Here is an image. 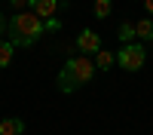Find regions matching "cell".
<instances>
[{
	"label": "cell",
	"mask_w": 153,
	"mask_h": 135,
	"mask_svg": "<svg viewBox=\"0 0 153 135\" xmlns=\"http://www.w3.org/2000/svg\"><path fill=\"white\" fill-rule=\"evenodd\" d=\"M6 31H9V43L12 46H34L40 40V34L46 31V22L40 16H34V12H16L9 19Z\"/></svg>",
	"instance_id": "cell-1"
},
{
	"label": "cell",
	"mask_w": 153,
	"mask_h": 135,
	"mask_svg": "<svg viewBox=\"0 0 153 135\" xmlns=\"http://www.w3.org/2000/svg\"><path fill=\"white\" fill-rule=\"evenodd\" d=\"M92 77H95V61L80 52V58H68L65 68L58 71V89L61 92H74L80 86L92 83Z\"/></svg>",
	"instance_id": "cell-2"
},
{
	"label": "cell",
	"mask_w": 153,
	"mask_h": 135,
	"mask_svg": "<svg viewBox=\"0 0 153 135\" xmlns=\"http://www.w3.org/2000/svg\"><path fill=\"white\" fill-rule=\"evenodd\" d=\"M144 58H147V52L141 43H126L117 52V65L123 71H138V68H144Z\"/></svg>",
	"instance_id": "cell-3"
},
{
	"label": "cell",
	"mask_w": 153,
	"mask_h": 135,
	"mask_svg": "<svg viewBox=\"0 0 153 135\" xmlns=\"http://www.w3.org/2000/svg\"><path fill=\"white\" fill-rule=\"evenodd\" d=\"M76 46H80L83 55H98L101 52V37L86 28V31H80V37H76Z\"/></svg>",
	"instance_id": "cell-4"
},
{
	"label": "cell",
	"mask_w": 153,
	"mask_h": 135,
	"mask_svg": "<svg viewBox=\"0 0 153 135\" xmlns=\"http://www.w3.org/2000/svg\"><path fill=\"white\" fill-rule=\"evenodd\" d=\"M28 6H31L34 16H40V19H55L58 0H28Z\"/></svg>",
	"instance_id": "cell-5"
},
{
	"label": "cell",
	"mask_w": 153,
	"mask_h": 135,
	"mask_svg": "<svg viewBox=\"0 0 153 135\" xmlns=\"http://www.w3.org/2000/svg\"><path fill=\"white\" fill-rule=\"evenodd\" d=\"M25 132V123L19 117H9V120H0V135H22Z\"/></svg>",
	"instance_id": "cell-6"
},
{
	"label": "cell",
	"mask_w": 153,
	"mask_h": 135,
	"mask_svg": "<svg viewBox=\"0 0 153 135\" xmlns=\"http://www.w3.org/2000/svg\"><path fill=\"white\" fill-rule=\"evenodd\" d=\"M135 34L141 37V40H153V19H141V22H135Z\"/></svg>",
	"instance_id": "cell-7"
},
{
	"label": "cell",
	"mask_w": 153,
	"mask_h": 135,
	"mask_svg": "<svg viewBox=\"0 0 153 135\" xmlns=\"http://www.w3.org/2000/svg\"><path fill=\"white\" fill-rule=\"evenodd\" d=\"M117 37L123 40V46H126V43H132L135 37H138V34H135V22H123V25H120V31H117Z\"/></svg>",
	"instance_id": "cell-8"
},
{
	"label": "cell",
	"mask_w": 153,
	"mask_h": 135,
	"mask_svg": "<svg viewBox=\"0 0 153 135\" xmlns=\"http://www.w3.org/2000/svg\"><path fill=\"white\" fill-rule=\"evenodd\" d=\"M110 65H117V55H113V52H107V49H101V52L95 55V68H101V71H107Z\"/></svg>",
	"instance_id": "cell-9"
},
{
	"label": "cell",
	"mask_w": 153,
	"mask_h": 135,
	"mask_svg": "<svg viewBox=\"0 0 153 135\" xmlns=\"http://www.w3.org/2000/svg\"><path fill=\"white\" fill-rule=\"evenodd\" d=\"M12 52H16V46H12L9 40H0V68H9Z\"/></svg>",
	"instance_id": "cell-10"
},
{
	"label": "cell",
	"mask_w": 153,
	"mask_h": 135,
	"mask_svg": "<svg viewBox=\"0 0 153 135\" xmlns=\"http://www.w3.org/2000/svg\"><path fill=\"white\" fill-rule=\"evenodd\" d=\"M110 0H95V19H107L110 16Z\"/></svg>",
	"instance_id": "cell-11"
},
{
	"label": "cell",
	"mask_w": 153,
	"mask_h": 135,
	"mask_svg": "<svg viewBox=\"0 0 153 135\" xmlns=\"http://www.w3.org/2000/svg\"><path fill=\"white\" fill-rule=\"evenodd\" d=\"M58 28H61L58 19H46V31H58Z\"/></svg>",
	"instance_id": "cell-12"
},
{
	"label": "cell",
	"mask_w": 153,
	"mask_h": 135,
	"mask_svg": "<svg viewBox=\"0 0 153 135\" xmlns=\"http://www.w3.org/2000/svg\"><path fill=\"white\" fill-rule=\"evenodd\" d=\"M6 31V19H3V12H0V34Z\"/></svg>",
	"instance_id": "cell-13"
},
{
	"label": "cell",
	"mask_w": 153,
	"mask_h": 135,
	"mask_svg": "<svg viewBox=\"0 0 153 135\" xmlns=\"http://www.w3.org/2000/svg\"><path fill=\"white\" fill-rule=\"evenodd\" d=\"M144 6H147V12L153 16V0H144Z\"/></svg>",
	"instance_id": "cell-14"
},
{
	"label": "cell",
	"mask_w": 153,
	"mask_h": 135,
	"mask_svg": "<svg viewBox=\"0 0 153 135\" xmlns=\"http://www.w3.org/2000/svg\"><path fill=\"white\" fill-rule=\"evenodd\" d=\"M22 3H28V0H12V6H22Z\"/></svg>",
	"instance_id": "cell-15"
}]
</instances>
